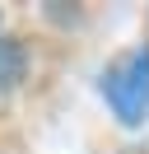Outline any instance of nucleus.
<instances>
[{
    "mask_svg": "<svg viewBox=\"0 0 149 154\" xmlns=\"http://www.w3.org/2000/svg\"><path fill=\"white\" fill-rule=\"evenodd\" d=\"M102 94H107L112 112L121 117V126H140L149 117V47L126 51L107 66L102 75Z\"/></svg>",
    "mask_w": 149,
    "mask_h": 154,
    "instance_id": "nucleus-1",
    "label": "nucleus"
},
{
    "mask_svg": "<svg viewBox=\"0 0 149 154\" xmlns=\"http://www.w3.org/2000/svg\"><path fill=\"white\" fill-rule=\"evenodd\" d=\"M19 79H23V47L14 38H5L0 42V89H14Z\"/></svg>",
    "mask_w": 149,
    "mask_h": 154,
    "instance_id": "nucleus-2",
    "label": "nucleus"
}]
</instances>
